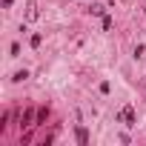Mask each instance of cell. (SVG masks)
<instances>
[{
	"label": "cell",
	"instance_id": "obj_1",
	"mask_svg": "<svg viewBox=\"0 0 146 146\" xmlns=\"http://www.w3.org/2000/svg\"><path fill=\"white\" fill-rule=\"evenodd\" d=\"M117 120H120L123 126H135V109H132V106H123V109L117 112Z\"/></svg>",
	"mask_w": 146,
	"mask_h": 146
},
{
	"label": "cell",
	"instance_id": "obj_2",
	"mask_svg": "<svg viewBox=\"0 0 146 146\" xmlns=\"http://www.w3.org/2000/svg\"><path fill=\"white\" fill-rule=\"evenodd\" d=\"M37 15H40V12H37V3L32 0V3L26 6V20H37Z\"/></svg>",
	"mask_w": 146,
	"mask_h": 146
},
{
	"label": "cell",
	"instance_id": "obj_3",
	"mask_svg": "<svg viewBox=\"0 0 146 146\" xmlns=\"http://www.w3.org/2000/svg\"><path fill=\"white\" fill-rule=\"evenodd\" d=\"M32 117H35V112H32V109H26V112H23V117H20V126H35V123H32Z\"/></svg>",
	"mask_w": 146,
	"mask_h": 146
},
{
	"label": "cell",
	"instance_id": "obj_4",
	"mask_svg": "<svg viewBox=\"0 0 146 146\" xmlns=\"http://www.w3.org/2000/svg\"><path fill=\"white\" fill-rule=\"evenodd\" d=\"M78 143H80V146H86V143H89V132H86L83 126H78Z\"/></svg>",
	"mask_w": 146,
	"mask_h": 146
},
{
	"label": "cell",
	"instance_id": "obj_5",
	"mask_svg": "<svg viewBox=\"0 0 146 146\" xmlns=\"http://www.w3.org/2000/svg\"><path fill=\"white\" fill-rule=\"evenodd\" d=\"M26 78H29V72H26V69H20V72H15V75H12L15 83H20V80H26Z\"/></svg>",
	"mask_w": 146,
	"mask_h": 146
},
{
	"label": "cell",
	"instance_id": "obj_6",
	"mask_svg": "<svg viewBox=\"0 0 146 146\" xmlns=\"http://www.w3.org/2000/svg\"><path fill=\"white\" fill-rule=\"evenodd\" d=\"M46 117H49V109H46V106L37 109V123H46Z\"/></svg>",
	"mask_w": 146,
	"mask_h": 146
},
{
	"label": "cell",
	"instance_id": "obj_7",
	"mask_svg": "<svg viewBox=\"0 0 146 146\" xmlns=\"http://www.w3.org/2000/svg\"><path fill=\"white\" fill-rule=\"evenodd\" d=\"M89 15H100V17H103V6H100V3H95V6H89Z\"/></svg>",
	"mask_w": 146,
	"mask_h": 146
},
{
	"label": "cell",
	"instance_id": "obj_8",
	"mask_svg": "<svg viewBox=\"0 0 146 146\" xmlns=\"http://www.w3.org/2000/svg\"><path fill=\"white\" fill-rule=\"evenodd\" d=\"M112 23H115V20H112L109 15H103V32H109V29H112Z\"/></svg>",
	"mask_w": 146,
	"mask_h": 146
},
{
	"label": "cell",
	"instance_id": "obj_9",
	"mask_svg": "<svg viewBox=\"0 0 146 146\" xmlns=\"http://www.w3.org/2000/svg\"><path fill=\"white\" fill-rule=\"evenodd\" d=\"M40 43H43V37H40V35H32V49H37Z\"/></svg>",
	"mask_w": 146,
	"mask_h": 146
},
{
	"label": "cell",
	"instance_id": "obj_10",
	"mask_svg": "<svg viewBox=\"0 0 146 146\" xmlns=\"http://www.w3.org/2000/svg\"><path fill=\"white\" fill-rule=\"evenodd\" d=\"M9 52H12V57H17V54H20V43H12V49H9Z\"/></svg>",
	"mask_w": 146,
	"mask_h": 146
},
{
	"label": "cell",
	"instance_id": "obj_11",
	"mask_svg": "<svg viewBox=\"0 0 146 146\" xmlns=\"http://www.w3.org/2000/svg\"><path fill=\"white\" fill-rule=\"evenodd\" d=\"M12 3H15V0H3V9H12Z\"/></svg>",
	"mask_w": 146,
	"mask_h": 146
},
{
	"label": "cell",
	"instance_id": "obj_12",
	"mask_svg": "<svg viewBox=\"0 0 146 146\" xmlns=\"http://www.w3.org/2000/svg\"><path fill=\"white\" fill-rule=\"evenodd\" d=\"M143 12H146V6H143Z\"/></svg>",
	"mask_w": 146,
	"mask_h": 146
}]
</instances>
